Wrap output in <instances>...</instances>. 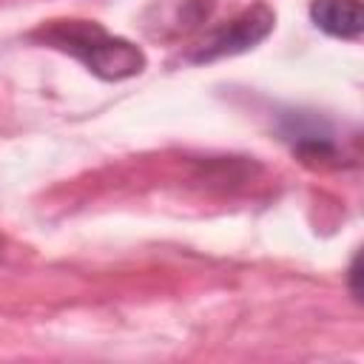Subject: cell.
<instances>
[{"mask_svg":"<svg viewBox=\"0 0 364 364\" xmlns=\"http://www.w3.org/2000/svg\"><path fill=\"white\" fill-rule=\"evenodd\" d=\"M273 23H276V14L267 6L245 9L233 20L222 23L219 28H213L202 40V46L196 48V54H191V60L193 63H210V60H219V57L242 54V51L253 48L256 43H262L273 31Z\"/></svg>","mask_w":364,"mask_h":364,"instance_id":"obj_2","label":"cell"},{"mask_svg":"<svg viewBox=\"0 0 364 364\" xmlns=\"http://www.w3.org/2000/svg\"><path fill=\"white\" fill-rule=\"evenodd\" d=\"M34 37L57 51L71 54L94 77L108 82L136 77L145 68L142 48H136L125 37L108 34L100 23L91 20H51L48 26L37 28Z\"/></svg>","mask_w":364,"mask_h":364,"instance_id":"obj_1","label":"cell"},{"mask_svg":"<svg viewBox=\"0 0 364 364\" xmlns=\"http://www.w3.org/2000/svg\"><path fill=\"white\" fill-rule=\"evenodd\" d=\"M310 20L324 34L338 37V40H358L364 31L361 0H313Z\"/></svg>","mask_w":364,"mask_h":364,"instance_id":"obj_3","label":"cell"},{"mask_svg":"<svg viewBox=\"0 0 364 364\" xmlns=\"http://www.w3.org/2000/svg\"><path fill=\"white\" fill-rule=\"evenodd\" d=\"M0 245H3V239H0Z\"/></svg>","mask_w":364,"mask_h":364,"instance_id":"obj_4","label":"cell"}]
</instances>
